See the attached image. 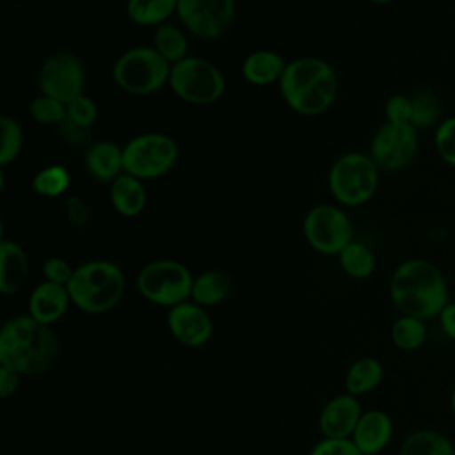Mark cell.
Wrapping results in <instances>:
<instances>
[{"label": "cell", "mask_w": 455, "mask_h": 455, "mask_svg": "<svg viewBox=\"0 0 455 455\" xmlns=\"http://www.w3.org/2000/svg\"><path fill=\"white\" fill-rule=\"evenodd\" d=\"M389 297L400 315L425 322L437 318L450 302L444 274L425 258H409L395 268L389 281Z\"/></svg>", "instance_id": "obj_1"}, {"label": "cell", "mask_w": 455, "mask_h": 455, "mask_svg": "<svg viewBox=\"0 0 455 455\" xmlns=\"http://www.w3.org/2000/svg\"><path fill=\"white\" fill-rule=\"evenodd\" d=\"M60 343L52 325L30 315L9 318L0 331V364L20 375H41L59 359Z\"/></svg>", "instance_id": "obj_2"}, {"label": "cell", "mask_w": 455, "mask_h": 455, "mask_svg": "<svg viewBox=\"0 0 455 455\" xmlns=\"http://www.w3.org/2000/svg\"><path fill=\"white\" fill-rule=\"evenodd\" d=\"M281 96L286 105L300 116H318L334 103L339 80L334 68L318 57L290 60L279 80Z\"/></svg>", "instance_id": "obj_3"}, {"label": "cell", "mask_w": 455, "mask_h": 455, "mask_svg": "<svg viewBox=\"0 0 455 455\" xmlns=\"http://www.w3.org/2000/svg\"><path fill=\"white\" fill-rule=\"evenodd\" d=\"M126 286L121 267L107 259H92L75 267L68 283L71 302L91 315L112 309L123 297Z\"/></svg>", "instance_id": "obj_4"}, {"label": "cell", "mask_w": 455, "mask_h": 455, "mask_svg": "<svg viewBox=\"0 0 455 455\" xmlns=\"http://www.w3.org/2000/svg\"><path fill=\"white\" fill-rule=\"evenodd\" d=\"M171 64L153 46H133L112 66V80L133 96H149L169 84Z\"/></svg>", "instance_id": "obj_5"}, {"label": "cell", "mask_w": 455, "mask_h": 455, "mask_svg": "<svg viewBox=\"0 0 455 455\" xmlns=\"http://www.w3.org/2000/svg\"><path fill=\"white\" fill-rule=\"evenodd\" d=\"M380 169L368 153L350 151L334 160L329 171V190L345 206L368 203L379 188Z\"/></svg>", "instance_id": "obj_6"}, {"label": "cell", "mask_w": 455, "mask_h": 455, "mask_svg": "<svg viewBox=\"0 0 455 455\" xmlns=\"http://www.w3.org/2000/svg\"><path fill=\"white\" fill-rule=\"evenodd\" d=\"M135 284L146 300L171 309L190 299L194 277L176 259H155L139 270Z\"/></svg>", "instance_id": "obj_7"}, {"label": "cell", "mask_w": 455, "mask_h": 455, "mask_svg": "<svg viewBox=\"0 0 455 455\" xmlns=\"http://www.w3.org/2000/svg\"><path fill=\"white\" fill-rule=\"evenodd\" d=\"M169 87L180 100L203 107L220 100L226 80L212 60L188 55L171 66Z\"/></svg>", "instance_id": "obj_8"}, {"label": "cell", "mask_w": 455, "mask_h": 455, "mask_svg": "<svg viewBox=\"0 0 455 455\" xmlns=\"http://www.w3.org/2000/svg\"><path fill=\"white\" fill-rule=\"evenodd\" d=\"M124 172L146 181L165 176L178 162L180 148L171 135L148 132L123 146Z\"/></svg>", "instance_id": "obj_9"}, {"label": "cell", "mask_w": 455, "mask_h": 455, "mask_svg": "<svg viewBox=\"0 0 455 455\" xmlns=\"http://www.w3.org/2000/svg\"><path fill=\"white\" fill-rule=\"evenodd\" d=\"M304 238L311 249L325 256H338L352 240L350 217L334 204H316L304 217Z\"/></svg>", "instance_id": "obj_10"}, {"label": "cell", "mask_w": 455, "mask_h": 455, "mask_svg": "<svg viewBox=\"0 0 455 455\" xmlns=\"http://www.w3.org/2000/svg\"><path fill=\"white\" fill-rule=\"evenodd\" d=\"M41 94L52 96L62 103L85 94V68L78 55L71 52H55L46 57L37 73Z\"/></svg>", "instance_id": "obj_11"}, {"label": "cell", "mask_w": 455, "mask_h": 455, "mask_svg": "<svg viewBox=\"0 0 455 455\" xmlns=\"http://www.w3.org/2000/svg\"><path fill=\"white\" fill-rule=\"evenodd\" d=\"M176 14L187 32L212 41L229 30L236 4L235 0H178Z\"/></svg>", "instance_id": "obj_12"}, {"label": "cell", "mask_w": 455, "mask_h": 455, "mask_svg": "<svg viewBox=\"0 0 455 455\" xmlns=\"http://www.w3.org/2000/svg\"><path fill=\"white\" fill-rule=\"evenodd\" d=\"M418 146V130L412 124L384 123L373 133L368 155L380 171H400L416 158Z\"/></svg>", "instance_id": "obj_13"}, {"label": "cell", "mask_w": 455, "mask_h": 455, "mask_svg": "<svg viewBox=\"0 0 455 455\" xmlns=\"http://www.w3.org/2000/svg\"><path fill=\"white\" fill-rule=\"evenodd\" d=\"M167 327L180 345L190 348L204 345L213 332L212 318L204 307L188 300L169 309Z\"/></svg>", "instance_id": "obj_14"}, {"label": "cell", "mask_w": 455, "mask_h": 455, "mask_svg": "<svg viewBox=\"0 0 455 455\" xmlns=\"http://www.w3.org/2000/svg\"><path fill=\"white\" fill-rule=\"evenodd\" d=\"M361 414H363V409L359 400L354 395L345 393L331 398L323 405L318 425L323 437L348 439L352 437Z\"/></svg>", "instance_id": "obj_15"}, {"label": "cell", "mask_w": 455, "mask_h": 455, "mask_svg": "<svg viewBox=\"0 0 455 455\" xmlns=\"http://www.w3.org/2000/svg\"><path fill=\"white\" fill-rule=\"evenodd\" d=\"M393 437V421L387 412L380 409L364 411L355 425L352 441L363 455L380 453Z\"/></svg>", "instance_id": "obj_16"}, {"label": "cell", "mask_w": 455, "mask_h": 455, "mask_svg": "<svg viewBox=\"0 0 455 455\" xmlns=\"http://www.w3.org/2000/svg\"><path fill=\"white\" fill-rule=\"evenodd\" d=\"M69 302L71 297L68 286L43 281L28 297V315L46 325H52L66 315Z\"/></svg>", "instance_id": "obj_17"}, {"label": "cell", "mask_w": 455, "mask_h": 455, "mask_svg": "<svg viewBox=\"0 0 455 455\" xmlns=\"http://www.w3.org/2000/svg\"><path fill=\"white\" fill-rule=\"evenodd\" d=\"M30 274V259L27 251L14 240L0 242V290L4 295L18 293Z\"/></svg>", "instance_id": "obj_18"}, {"label": "cell", "mask_w": 455, "mask_h": 455, "mask_svg": "<svg viewBox=\"0 0 455 455\" xmlns=\"http://www.w3.org/2000/svg\"><path fill=\"white\" fill-rule=\"evenodd\" d=\"M85 169L100 183H112L124 172L123 146L112 140H98L85 151Z\"/></svg>", "instance_id": "obj_19"}, {"label": "cell", "mask_w": 455, "mask_h": 455, "mask_svg": "<svg viewBox=\"0 0 455 455\" xmlns=\"http://www.w3.org/2000/svg\"><path fill=\"white\" fill-rule=\"evenodd\" d=\"M286 64L284 57L274 50H256L245 57L242 75L252 85H272L279 84Z\"/></svg>", "instance_id": "obj_20"}, {"label": "cell", "mask_w": 455, "mask_h": 455, "mask_svg": "<svg viewBox=\"0 0 455 455\" xmlns=\"http://www.w3.org/2000/svg\"><path fill=\"white\" fill-rule=\"evenodd\" d=\"M108 196L114 210L123 217H137L148 201L144 181L128 172H123L110 183Z\"/></svg>", "instance_id": "obj_21"}, {"label": "cell", "mask_w": 455, "mask_h": 455, "mask_svg": "<svg viewBox=\"0 0 455 455\" xmlns=\"http://www.w3.org/2000/svg\"><path fill=\"white\" fill-rule=\"evenodd\" d=\"M231 293V277L224 270H204L194 277L192 302L206 307L217 306L228 299Z\"/></svg>", "instance_id": "obj_22"}, {"label": "cell", "mask_w": 455, "mask_h": 455, "mask_svg": "<svg viewBox=\"0 0 455 455\" xmlns=\"http://www.w3.org/2000/svg\"><path fill=\"white\" fill-rule=\"evenodd\" d=\"M382 377H384V368L379 359L370 355L359 357L350 364L347 371V377H345L347 393L354 396L370 393L380 386Z\"/></svg>", "instance_id": "obj_23"}, {"label": "cell", "mask_w": 455, "mask_h": 455, "mask_svg": "<svg viewBox=\"0 0 455 455\" xmlns=\"http://www.w3.org/2000/svg\"><path fill=\"white\" fill-rule=\"evenodd\" d=\"M400 455H455V446L443 432L421 428L405 437Z\"/></svg>", "instance_id": "obj_24"}, {"label": "cell", "mask_w": 455, "mask_h": 455, "mask_svg": "<svg viewBox=\"0 0 455 455\" xmlns=\"http://www.w3.org/2000/svg\"><path fill=\"white\" fill-rule=\"evenodd\" d=\"M178 0H128L126 14L139 27H158L176 12Z\"/></svg>", "instance_id": "obj_25"}, {"label": "cell", "mask_w": 455, "mask_h": 455, "mask_svg": "<svg viewBox=\"0 0 455 455\" xmlns=\"http://www.w3.org/2000/svg\"><path fill=\"white\" fill-rule=\"evenodd\" d=\"M153 48L172 66L188 57V39L181 27L174 23H164L155 28Z\"/></svg>", "instance_id": "obj_26"}, {"label": "cell", "mask_w": 455, "mask_h": 455, "mask_svg": "<svg viewBox=\"0 0 455 455\" xmlns=\"http://www.w3.org/2000/svg\"><path fill=\"white\" fill-rule=\"evenodd\" d=\"M338 259H339V267L341 270L354 277V279H366L373 274L375 270V254L373 251L359 242V240H352L339 254H338Z\"/></svg>", "instance_id": "obj_27"}, {"label": "cell", "mask_w": 455, "mask_h": 455, "mask_svg": "<svg viewBox=\"0 0 455 455\" xmlns=\"http://www.w3.org/2000/svg\"><path fill=\"white\" fill-rule=\"evenodd\" d=\"M391 341L400 350H405V352L418 350L427 341L425 320L400 315L391 325Z\"/></svg>", "instance_id": "obj_28"}, {"label": "cell", "mask_w": 455, "mask_h": 455, "mask_svg": "<svg viewBox=\"0 0 455 455\" xmlns=\"http://www.w3.org/2000/svg\"><path fill=\"white\" fill-rule=\"evenodd\" d=\"M71 185L69 171L60 164H52L39 169L32 178V188L37 196L43 197H59L68 192Z\"/></svg>", "instance_id": "obj_29"}, {"label": "cell", "mask_w": 455, "mask_h": 455, "mask_svg": "<svg viewBox=\"0 0 455 455\" xmlns=\"http://www.w3.org/2000/svg\"><path fill=\"white\" fill-rule=\"evenodd\" d=\"M0 165L2 169L7 167L9 164H12L21 149H23V142H25V135H23V128L20 124V121L9 114H4L0 117Z\"/></svg>", "instance_id": "obj_30"}, {"label": "cell", "mask_w": 455, "mask_h": 455, "mask_svg": "<svg viewBox=\"0 0 455 455\" xmlns=\"http://www.w3.org/2000/svg\"><path fill=\"white\" fill-rule=\"evenodd\" d=\"M441 123V101L430 91H419L412 96L411 124L416 130L437 126Z\"/></svg>", "instance_id": "obj_31"}, {"label": "cell", "mask_w": 455, "mask_h": 455, "mask_svg": "<svg viewBox=\"0 0 455 455\" xmlns=\"http://www.w3.org/2000/svg\"><path fill=\"white\" fill-rule=\"evenodd\" d=\"M28 112L32 116V119L39 124H46V126L62 124L66 119V103H62L52 96L39 94L30 101Z\"/></svg>", "instance_id": "obj_32"}, {"label": "cell", "mask_w": 455, "mask_h": 455, "mask_svg": "<svg viewBox=\"0 0 455 455\" xmlns=\"http://www.w3.org/2000/svg\"><path fill=\"white\" fill-rule=\"evenodd\" d=\"M66 119L76 128L89 130L98 119V105L87 94H82L66 105Z\"/></svg>", "instance_id": "obj_33"}, {"label": "cell", "mask_w": 455, "mask_h": 455, "mask_svg": "<svg viewBox=\"0 0 455 455\" xmlns=\"http://www.w3.org/2000/svg\"><path fill=\"white\" fill-rule=\"evenodd\" d=\"M434 146L444 164L455 167V116L441 119L434 132Z\"/></svg>", "instance_id": "obj_34"}, {"label": "cell", "mask_w": 455, "mask_h": 455, "mask_svg": "<svg viewBox=\"0 0 455 455\" xmlns=\"http://www.w3.org/2000/svg\"><path fill=\"white\" fill-rule=\"evenodd\" d=\"M386 123L391 124H411L412 117V98L405 94H393L384 105Z\"/></svg>", "instance_id": "obj_35"}, {"label": "cell", "mask_w": 455, "mask_h": 455, "mask_svg": "<svg viewBox=\"0 0 455 455\" xmlns=\"http://www.w3.org/2000/svg\"><path fill=\"white\" fill-rule=\"evenodd\" d=\"M309 455H363L355 443L348 439H334V437H323L318 441Z\"/></svg>", "instance_id": "obj_36"}, {"label": "cell", "mask_w": 455, "mask_h": 455, "mask_svg": "<svg viewBox=\"0 0 455 455\" xmlns=\"http://www.w3.org/2000/svg\"><path fill=\"white\" fill-rule=\"evenodd\" d=\"M73 272H75V268L69 265V261L64 258H59V256H50L43 263L44 281H50V283L68 286V283L73 277Z\"/></svg>", "instance_id": "obj_37"}, {"label": "cell", "mask_w": 455, "mask_h": 455, "mask_svg": "<svg viewBox=\"0 0 455 455\" xmlns=\"http://www.w3.org/2000/svg\"><path fill=\"white\" fill-rule=\"evenodd\" d=\"M66 215H68V220L71 226L82 228L89 220V208L82 197L71 196L66 201Z\"/></svg>", "instance_id": "obj_38"}, {"label": "cell", "mask_w": 455, "mask_h": 455, "mask_svg": "<svg viewBox=\"0 0 455 455\" xmlns=\"http://www.w3.org/2000/svg\"><path fill=\"white\" fill-rule=\"evenodd\" d=\"M20 373L9 366L0 364V396L9 398L12 393H16L20 384Z\"/></svg>", "instance_id": "obj_39"}, {"label": "cell", "mask_w": 455, "mask_h": 455, "mask_svg": "<svg viewBox=\"0 0 455 455\" xmlns=\"http://www.w3.org/2000/svg\"><path fill=\"white\" fill-rule=\"evenodd\" d=\"M439 323H441V329L443 332L455 341V302H448L443 311L439 313Z\"/></svg>", "instance_id": "obj_40"}, {"label": "cell", "mask_w": 455, "mask_h": 455, "mask_svg": "<svg viewBox=\"0 0 455 455\" xmlns=\"http://www.w3.org/2000/svg\"><path fill=\"white\" fill-rule=\"evenodd\" d=\"M60 126V132H62V137L69 142V144H82L84 140H85V133H87V130H82V128H76L75 124H71L68 119H64V123L62 124H59Z\"/></svg>", "instance_id": "obj_41"}, {"label": "cell", "mask_w": 455, "mask_h": 455, "mask_svg": "<svg viewBox=\"0 0 455 455\" xmlns=\"http://www.w3.org/2000/svg\"><path fill=\"white\" fill-rule=\"evenodd\" d=\"M450 407H451V412L455 416V384L451 387V393H450Z\"/></svg>", "instance_id": "obj_42"}, {"label": "cell", "mask_w": 455, "mask_h": 455, "mask_svg": "<svg viewBox=\"0 0 455 455\" xmlns=\"http://www.w3.org/2000/svg\"><path fill=\"white\" fill-rule=\"evenodd\" d=\"M368 2H371V4H379V5H384V4H389V2H393V0H368Z\"/></svg>", "instance_id": "obj_43"}]
</instances>
